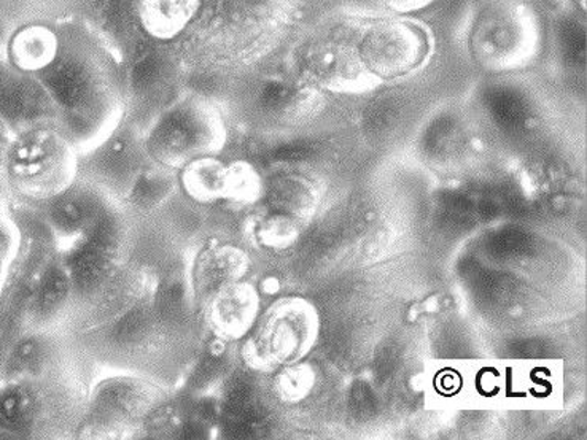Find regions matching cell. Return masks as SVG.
<instances>
[{"label":"cell","instance_id":"44dd1931","mask_svg":"<svg viewBox=\"0 0 587 440\" xmlns=\"http://www.w3.org/2000/svg\"><path fill=\"white\" fill-rule=\"evenodd\" d=\"M309 86L300 81L286 77H268L258 88V104L268 111H286L298 104L301 94L308 92Z\"/></svg>","mask_w":587,"mask_h":440},{"label":"cell","instance_id":"ba28073f","mask_svg":"<svg viewBox=\"0 0 587 440\" xmlns=\"http://www.w3.org/2000/svg\"><path fill=\"white\" fill-rule=\"evenodd\" d=\"M118 245V227L109 216L97 218L68 255L66 269L72 288L88 291L109 273Z\"/></svg>","mask_w":587,"mask_h":440},{"label":"cell","instance_id":"9c48e42d","mask_svg":"<svg viewBox=\"0 0 587 440\" xmlns=\"http://www.w3.org/2000/svg\"><path fill=\"white\" fill-rule=\"evenodd\" d=\"M63 45V26L39 18L20 24L10 32L6 43L7 63L24 75L43 74L53 63Z\"/></svg>","mask_w":587,"mask_h":440},{"label":"cell","instance_id":"484cf974","mask_svg":"<svg viewBox=\"0 0 587 440\" xmlns=\"http://www.w3.org/2000/svg\"><path fill=\"white\" fill-rule=\"evenodd\" d=\"M147 330V316L140 309L131 310L125 319H121L117 324V331H115V339L120 344H132L135 341H139Z\"/></svg>","mask_w":587,"mask_h":440},{"label":"cell","instance_id":"e0dca14e","mask_svg":"<svg viewBox=\"0 0 587 440\" xmlns=\"http://www.w3.org/2000/svg\"><path fill=\"white\" fill-rule=\"evenodd\" d=\"M302 226L291 216L268 211L255 227V239L269 250H287L300 240Z\"/></svg>","mask_w":587,"mask_h":440},{"label":"cell","instance_id":"f546056e","mask_svg":"<svg viewBox=\"0 0 587 440\" xmlns=\"http://www.w3.org/2000/svg\"><path fill=\"white\" fill-rule=\"evenodd\" d=\"M576 6L579 7V9L585 10V0H575Z\"/></svg>","mask_w":587,"mask_h":440},{"label":"cell","instance_id":"277c9868","mask_svg":"<svg viewBox=\"0 0 587 440\" xmlns=\"http://www.w3.org/2000/svg\"><path fill=\"white\" fill-rule=\"evenodd\" d=\"M320 324L319 310L309 299H277L244 337L243 358L250 369L260 373H276L301 363L319 341Z\"/></svg>","mask_w":587,"mask_h":440},{"label":"cell","instance_id":"7a4b0ae2","mask_svg":"<svg viewBox=\"0 0 587 440\" xmlns=\"http://www.w3.org/2000/svg\"><path fill=\"white\" fill-rule=\"evenodd\" d=\"M467 52L491 74L531 67L543 52L538 13L524 0H485L468 26Z\"/></svg>","mask_w":587,"mask_h":440},{"label":"cell","instance_id":"52a82bcc","mask_svg":"<svg viewBox=\"0 0 587 440\" xmlns=\"http://www.w3.org/2000/svg\"><path fill=\"white\" fill-rule=\"evenodd\" d=\"M297 77L319 92L355 94L380 86L356 56L354 41L317 39L305 43L297 54Z\"/></svg>","mask_w":587,"mask_h":440},{"label":"cell","instance_id":"8fae6325","mask_svg":"<svg viewBox=\"0 0 587 440\" xmlns=\"http://www.w3.org/2000/svg\"><path fill=\"white\" fill-rule=\"evenodd\" d=\"M55 110L49 93L38 78L20 72L0 74V117L18 126H35Z\"/></svg>","mask_w":587,"mask_h":440},{"label":"cell","instance_id":"4316f807","mask_svg":"<svg viewBox=\"0 0 587 440\" xmlns=\"http://www.w3.org/2000/svg\"><path fill=\"white\" fill-rule=\"evenodd\" d=\"M491 103L500 121L516 122L521 120L524 108H522L520 99L508 89H499L493 94Z\"/></svg>","mask_w":587,"mask_h":440},{"label":"cell","instance_id":"f1b7e54d","mask_svg":"<svg viewBox=\"0 0 587 440\" xmlns=\"http://www.w3.org/2000/svg\"><path fill=\"white\" fill-rule=\"evenodd\" d=\"M385 9L395 14H413L423 12L434 6L437 0H381Z\"/></svg>","mask_w":587,"mask_h":440},{"label":"cell","instance_id":"5bb4252c","mask_svg":"<svg viewBox=\"0 0 587 440\" xmlns=\"http://www.w3.org/2000/svg\"><path fill=\"white\" fill-rule=\"evenodd\" d=\"M226 183L228 162L220 160L218 154L196 158L179 169L180 187L200 204L226 200Z\"/></svg>","mask_w":587,"mask_h":440},{"label":"cell","instance_id":"6da1fadb","mask_svg":"<svg viewBox=\"0 0 587 440\" xmlns=\"http://www.w3.org/2000/svg\"><path fill=\"white\" fill-rule=\"evenodd\" d=\"M110 50L86 24L63 26V45L55 63L38 75L55 110L71 121L67 133L85 131L111 100Z\"/></svg>","mask_w":587,"mask_h":440},{"label":"cell","instance_id":"3957f363","mask_svg":"<svg viewBox=\"0 0 587 440\" xmlns=\"http://www.w3.org/2000/svg\"><path fill=\"white\" fill-rule=\"evenodd\" d=\"M228 131L222 111L211 100L189 96L171 104L150 126L143 148L150 160L168 171H179L196 158L218 154Z\"/></svg>","mask_w":587,"mask_h":440},{"label":"cell","instance_id":"603a6c76","mask_svg":"<svg viewBox=\"0 0 587 440\" xmlns=\"http://www.w3.org/2000/svg\"><path fill=\"white\" fill-rule=\"evenodd\" d=\"M172 176L168 175V169H146L136 174L135 182H132L131 196L132 204L139 207H149V205L158 204L166 193H169L172 187Z\"/></svg>","mask_w":587,"mask_h":440},{"label":"cell","instance_id":"7c38bea8","mask_svg":"<svg viewBox=\"0 0 587 440\" xmlns=\"http://www.w3.org/2000/svg\"><path fill=\"white\" fill-rule=\"evenodd\" d=\"M262 200L268 211L291 216L306 225L316 215L320 204V191L314 180L298 172H280L265 180Z\"/></svg>","mask_w":587,"mask_h":440},{"label":"cell","instance_id":"9a60e30c","mask_svg":"<svg viewBox=\"0 0 587 440\" xmlns=\"http://www.w3.org/2000/svg\"><path fill=\"white\" fill-rule=\"evenodd\" d=\"M151 404L150 393L129 378H111L97 388L95 407L104 415L118 420H131L142 417Z\"/></svg>","mask_w":587,"mask_h":440},{"label":"cell","instance_id":"d4e9b609","mask_svg":"<svg viewBox=\"0 0 587 440\" xmlns=\"http://www.w3.org/2000/svg\"><path fill=\"white\" fill-rule=\"evenodd\" d=\"M189 298L185 279L180 273H172L161 283L160 291L157 294V309L166 316L175 315L182 312Z\"/></svg>","mask_w":587,"mask_h":440},{"label":"cell","instance_id":"5b68a950","mask_svg":"<svg viewBox=\"0 0 587 440\" xmlns=\"http://www.w3.org/2000/svg\"><path fill=\"white\" fill-rule=\"evenodd\" d=\"M356 56L377 83L403 81L427 66L434 53L430 31L408 14L366 21L354 39Z\"/></svg>","mask_w":587,"mask_h":440},{"label":"cell","instance_id":"cb8c5ba5","mask_svg":"<svg viewBox=\"0 0 587 440\" xmlns=\"http://www.w3.org/2000/svg\"><path fill=\"white\" fill-rule=\"evenodd\" d=\"M556 41L559 53L575 66H583L586 61L585 23L572 14H565L557 23Z\"/></svg>","mask_w":587,"mask_h":440},{"label":"cell","instance_id":"d6986e66","mask_svg":"<svg viewBox=\"0 0 587 440\" xmlns=\"http://www.w3.org/2000/svg\"><path fill=\"white\" fill-rule=\"evenodd\" d=\"M316 371L309 364L297 363L276 371L274 393L284 403H300L316 387Z\"/></svg>","mask_w":587,"mask_h":440},{"label":"cell","instance_id":"7402d4cb","mask_svg":"<svg viewBox=\"0 0 587 440\" xmlns=\"http://www.w3.org/2000/svg\"><path fill=\"white\" fill-rule=\"evenodd\" d=\"M72 290L74 288L66 266H50L35 291V308L42 313L53 312L67 301Z\"/></svg>","mask_w":587,"mask_h":440},{"label":"cell","instance_id":"2e32d148","mask_svg":"<svg viewBox=\"0 0 587 440\" xmlns=\"http://www.w3.org/2000/svg\"><path fill=\"white\" fill-rule=\"evenodd\" d=\"M35 417V400L24 388L0 391V431L20 434L28 431Z\"/></svg>","mask_w":587,"mask_h":440},{"label":"cell","instance_id":"ffe728a7","mask_svg":"<svg viewBox=\"0 0 587 440\" xmlns=\"http://www.w3.org/2000/svg\"><path fill=\"white\" fill-rule=\"evenodd\" d=\"M263 190H265V180L250 162H228L226 200L252 204V202L262 200Z\"/></svg>","mask_w":587,"mask_h":440},{"label":"cell","instance_id":"4fadbf2b","mask_svg":"<svg viewBox=\"0 0 587 440\" xmlns=\"http://www.w3.org/2000/svg\"><path fill=\"white\" fill-rule=\"evenodd\" d=\"M250 267L246 251L234 245H215L205 248L194 269V285L198 291L214 293L230 281L243 280Z\"/></svg>","mask_w":587,"mask_h":440},{"label":"cell","instance_id":"ac0fdd59","mask_svg":"<svg viewBox=\"0 0 587 440\" xmlns=\"http://www.w3.org/2000/svg\"><path fill=\"white\" fill-rule=\"evenodd\" d=\"M52 219L60 230L75 233V230H86L96 222L93 214L92 202L86 200L85 194L64 191L56 197L52 208Z\"/></svg>","mask_w":587,"mask_h":440},{"label":"cell","instance_id":"83f0119b","mask_svg":"<svg viewBox=\"0 0 587 440\" xmlns=\"http://www.w3.org/2000/svg\"><path fill=\"white\" fill-rule=\"evenodd\" d=\"M41 344L35 339H26L14 348L13 363L18 369H29L41 359Z\"/></svg>","mask_w":587,"mask_h":440},{"label":"cell","instance_id":"8992f818","mask_svg":"<svg viewBox=\"0 0 587 440\" xmlns=\"http://www.w3.org/2000/svg\"><path fill=\"white\" fill-rule=\"evenodd\" d=\"M75 142L67 132L35 125L18 137L9 151V171L18 182L61 194L77 174Z\"/></svg>","mask_w":587,"mask_h":440},{"label":"cell","instance_id":"30bf717a","mask_svg":"<svg viewBox=\"0 0 587 440\" xmlns=\"http://www.w3.org/2000/svg\"><path fill=\"white\" fill-rule=\"evenodd\" d=\"M260 313V293L257 287L248 281H230L211 293L209 323L222 341L246 337Z\"/></svg>","mask_w":587,"mask_h":440}]
</instances>
